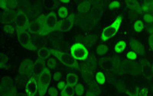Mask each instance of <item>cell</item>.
I'll return each mask as SVG.
<instances>
[{
    "mask_svg": "<svg viewBox=\"0 0 153 96\" xmlns=\"http://www.w3.org/2000/svg\"><path fill=\"white\" fill-rule=\"evenodd\" d=\"M38 91V78L35 75H31L25 86V93L26 96H36Z\"/></svg>",
    "mask_w": 153,
    "mask_h": 96,
    "instance_id": "10",
    "label": "cell"
},
{
    "mask_svg": "<svg viewBox=\"0 0 153 96\" xmlns=\"http://www.w3.org/2000/svg\"><path fill=\"white\" fill-rule=\"evenodd\" d=\"M123 20V15H120L117 16L116 20L112 23L111 25H108L106 28H103L100 34L101 40L106 41V40H110V38L114 37L120 29Z\"/></svg>",
    "mask_w": 153,
    "mask_h": 96,
    "instance_id": "2",
    "label": "cell"
},
{
    "mask_svg": "<svg viewBox=\"0 0 153 96\" xmlns=\"http://www.w3.org/2000/svg\"><path fill=\"white\" fill-rule=\"evenodd\" d=\"M143 20L145 21V22L149 24V25H151L153 24V16L152 15L149 13H146L144 16H143Z\"/></svg>",
    "mask_w": 153,
    "mask_h": 96,
    "instance_id": "36",
    "label": "cell"
},
{
    "mask_svg": "<svg viewBox=\"0 0 153 96\" xmlns=\"http://www.w3.org/2000/svg\"><path fill=\"white\" fill-rule=\"evenodd\" d=\"M142 73H143V76L146 79H151L153 76L152 65L149 62H146L142 66Z\"/></svg>",
    "mask_w": 153,
    "mask_h": 96,
    "instance_id": "16",
    "label": "cell"
},
{
    "mask_svg": "<svg viewBox=\"0 0 153 96\" xmlns=\"http://www.w3.org/2000/svg\"><path fill=\"white\" fill-rule=\"evenodd\" d=\"M128 47V42L125 39H122V40H119L117 43L114 45V51L116 53H122L123 52L126 51V49Z\"/></svg>",
    "mask_w": 153,
    "mask_h": 96,
    "instance_id": "15",
    "label": "cell"
},
{
    "mask_svg": "<svg viewBox=\"0 0 153 96\" xmlns=\"http://www.w3.org/2000/svg\"><path fill=\"white\" fill-rule=\"evenodd\" d=\"M6 3H7L8 7L11 8V9H16L17 8L18 2L16 1H6Z\"/></svg>",
    "mask_w": 153,
    "mask_h": 96,
    "instance_id": "39",
    "label": "cell"
},
{
    "mask_svg": "<svg viewBox=\"0 0 153 96\" xmlns=\"http://www.w3.org/2000/svg\"><path fill=\"white\" fill-rule=\"evenodd\" d=\"M129 45H130L131 50L135 51L137 53V55L143 56V55L145 54L144 47H143V44H142L141 42L132 39L129 42Z\"/></svg>",
    "mask_w": 153,
    "mask_h": 96,
    "instance_id": "14",
    "label": "cell"
},
{
    "mask_svg": "<svg viewBox=\"0 0 153 96\" xmlns=\"http://www.w3.org/2000/svg\"><path fill=\"white\" fill-rule=\"evenodd\" d=\"M48 94L49 96H58L60 95V93L59 91H58V89H57V88L51 86V87L48 88Z\"/></svg>",
    "mask_w": 153,
    "mask_h": 96,
    "instance_id": "34",
    "label": "cell"
},
{
    "mask_svg": "<svg viewBox=\"0 0 153 96\" xmlns=\"http://www.w3.org/2000/svg\"><path fill=\"white\" fill-rule=\"evenodd\" d=\"M52 79L55 82H57H57H61L63 79V73H61V72L55 71L54 73L52 74Z\"/></svg>",
    "mask_w": 153,
    "mask_h": 96,
    "instance_id": "32",
    "label": "cell"
},
{
    "mask_svg": "<svg viewBox=\"0 0 153 96\" xmlns=\"http://www.w3.org/2000/svg\"><path fill=\"white\" fill-rule=\"evenodd\" d=\"M89 92H91V94L94 95L96 96H99L100 94V89L99 87V85H98L97 82H92L91 83V85L89 86Z\"/></svg>",
    "mask_w": 153,
    "mask_h": 96,
    "instance_id": "23",
    "label": "cell"
},
{
    "mask_svg": "<svg viewBox=\"0 0 153 96\" xmlns=\"http://www.w3.org/2000/svg\"><path fill=\"white\" fill-rule=\"evenodd\" d=\"M58 22L59 21L57 20V15H55V13L53 12H49L48 15L46 16L45 24V27H44L41 34L45 35L47 34L51 33L54 31H57Z\"/></svg>",
    "mask_w": 153,
    "mask_h": 96,
    "instance_id": "6",
    "label": "cell"
},
{
    "mask_svg": "<svg viewBox=\"0 0 153 96\" xmlns=\"http://www.w3.org/2000/svg\"><path fill=\"white\" fill-rule=\"evenodd\" d=\"M145 28V25L142 20H137L135 21L133 25L134 31L137 33H141Z\"/></svg>",
    "mask_w": 153,
    "mask_h": 96,
    "instance_id": "25",
    "label": "cell"
},
{
    "mask_svg": "<svg viewBox=\"0 0 153 96\" xmlns=\"http://www.w3.org/2000/svg\"><path fill=\"white\" fill-rule=\"evenodd\" d=\"M9 59L8 57V56H6L5 54L1 53H0V67L2 69L5 68V66H6V63L9 62Z\"/></svg>",
    "mask_w": 153,
    "mask_h": 96,
    "instance_id": "30",
    "label": "cell"
},
{
    "mask_svg": "<svg viewBox=\"0 0 153 96\" xmlns=\"http://www.w3.org/2000/svg\"><path fill=\"white\" fill-rule=\"evenodd\" d=\"M86 96H96V95H94L91 94V93L89 92H87V95H86Z\"/></svg>",
    "mask_w": 153,
    "mask_h": 96,
    "instance_id": "42",
    "label": "cell"
},
{
    "mask_svg": "<svg viewBox=\"0 0 153 96\" xmlns=\"http://www.w3.org/2000/svg\"><path fill=\"white\" fill-rule=\"evenodd\" d=\"M17 39L19 44L25 49L29 51H33L35 49V45L31 41V36L28 31H18Z\"/></svg>",
    "mask_w": 153,
    "mask_h": 96,
    "instance_id": "8",
    "label": "cell"
},
{
    "mask_svg": "<svg viewBox=\"0 0 153 96\" xmlns=\"http://www.w3.org/2000/svg\"><path fill=\"white\" fill-rule=\"evenodd\" d=\"M33 66L34 63L31 59H27L22 61L19 66V72L20 74L23 75H29L30 73L33 74Z\"/></svg>",
    "mask_w": 153,
    "mask_h": 96,
    "instance_id": "12",
    "label": "cell"
},
{
    "mask_svg": "<svg viewBox=\"0 0 153 96\" xmlns=\"http://www.w3.org/2000/svg\"><path fill=\"white\" fill-rule=\"evenodd\" d=\"M95 82L98 85H104L106 82V74L102 71H98L95 74Z\"/></svg>",
    "mask_w": 153,
    "mask_h": 96,
    "instance_id": "20",
    "label": "cell"
},
{
    "mask_svg": "<svg viewBox=\"0 0 153 96\" xmlns=\"http://www.w3.org/2000/svg\"><path fill=\"white\" fill-rule=\"evenodd\" d=\"M46 66L48 69L56 71L59 68V63L57 61V58L50 57L46 60Z\"/></svg>",
    "mask_w": 153,
    "mask_h": 96,
    "instance_id": "19",
    "label": "cell"
},
{
    "mask_svg": "<svg viewBox=\"0 0 153 96\" xmlns=\"http://www.w3.org/2000/svg\"><path fill=\"white\" fill-rule=\"evenodd\" d=\"M38 57L41 59H44V60H47L50 56H51V53L50 52V50L47 49V48H41L38 51Z\"/></svg>",
    "mask_w": 153,
    "mask_h": 96,
    "instance_id": "21",
    "label": "cell"
},
{
    "mask_svg": "<svg viewBox=\"0 0 153 96\" xmlns=\"http://www.w3.org/2000/svg\"><path fill=\"white\" fill-rule=\"evenodd\" d=\"M70 53L76 61H84L88 58L89 51L81 43H75L71 47Z\"/></svg>",
    "mask_w": 153,
    "mask_h": 96,
    "instance_id": "5",
    "label": "cell"
},
{
    "mask_svg": "<svg viewBox=\"0 0 153 96\" xmlns=\"http://www.w3.org/2000/svg\"><path fill=\"white\" fill-rule=\"evenodd\" d=\"M2 31L7 34H12L15 32V28L11 24H2Z\"/></svg>",
    "mask_w": 153,
    "mask_h": 96,
    "instance_id": "29",
    "label": "cell"
},
{
    "mask_svg": "<svg viewBox=\"0 0 153 96\" xmlns=\"http://www.w3.org/2000/svg\"><path fill=\"white\" fill-rule=\"evenodd\" d=\"M75 89L74 86H67L65 89L61 91L60 95L61 96H74Z\"/></svg>",
    "mask_w": 153,
    "mask_h": 96,
    "instance_id": "22",
    "label": "cell"
},
{
    "mask_svg": "<svg viewBox=\"0 0 153 96\" xmlns=\"http://www.w3.org/2000/svg\"><path fill=\"white\" fill-rule=\"evenodd\" d=\"M17 89L15 81L9 76L2 77L1 81V96H16Z\"/></svg>",
    "mask_w": 153,
    "mask_h": 96,
    "instance_id": "4",
    "label": "cell"
},
{
    "mask_svg": "<svg viewBox=\"0 0 153 96\" xmlns=\"http://www.w3.org/2000/svg\"><path fill=\"white\" fill-rule=\"evenodd\" d=\"M149 44L150 48L153 51V34L150 35L149 38Z\"/></svg>",
    "mask_w": 153,
    "mask_h": 96,
    "instance_id": "40",
    "label": "cell"
},
{
    "mask_svg": "<svg viewBox=\"0 0 153 96\" xmlns=\"http://www.w3.org/2000/svg\"><path fill=\"white\" fill-rule=\"evenodd\" d=\"M57 3H59V4H68L71 2V1L70 0H65V1H57V2H56Z\"/></svg>",
    "mask_w": 153,
    "mask_h": 96,
    "instance_id": "41",
    "label": "cell"
},
{
    "mask_svg": "<svg viewBox=\"0 0 153 96\" xmlns=\"http://www.w3.org/2000/svg\"><path fill=\"white\" fill-rule=\"evenodd\" d=\"M16 29L18 31H27L28 29L30 21L26 14L22 11L17 12V15L14 20Z\"/></svg>",
    "mask_w": 153,
    "mask_h": 96,
    "instance_id": "9",
    "label": "cell"
},
{
    "mask_svg": "<svg viewBox=\"0 0 153 96\" xmlns=\"http://www.w3.org/2000/svg\"><path fill=\"white\" fill-rule=\"evenodd\" d=\"M91 7V2L89 1H84V2H80L77 6V11L78 12L81 13V14H86L90 11Z\"/></svg>",
    "mask_w": 153,
    "mask_h": 96,
    "instance_id": "17",
    "label": "cell"
},
{
    "mask_svg": "<svg viewBox=\"0 0 153 96\" xmlns=\"http://www.w3.org/2000/svg\"><path fill=\"white\" fill-rule=\"evenodd\" d=\"M126 56V58L129 59V60H132V61H133V60H136V59H137V58H138L137 53H136L135 51H132V50L127 52Z\"/></svg>",
    "mask_w": 153,
    "mask_h": 96,
    "instance_id": "33",
    "label": "cell"
},
{
    "mask_svg": "<svg viewBox=\"0 0 153 96\" xmlns=\"http://www.w3.org/2000/svg\"><path fill=\"white\" fill-rule=\"evenodd\" d=\"M121 7V3L119 1H112L109 5L110 10H116Z\"/></svg>",
    "mask_w": 153,
    "mask_h": 96,
    "instance_id": "35",
    "label": "cell"
},
{
    "mask_svg": "<svg viewBox=\"0 0 153 96\" xmlns=\"http://www.w3.org/2000/svg\"><path fill=\"white\" fill-rule=\"evenodd\" d=\"M52 79V74L50 69L46 67L45 70L42 72L40 76L38 78V96H45L48 92L49 86Z\"/></svg>",
    "mask_w": 153,
    "mask_h": 96,
    "instance_id": "1",
    "label": "cell"
},
{
    "mask_svg": "<svg viewBox=\"0 0 153 96\" xmlns=\"http://www.w3.org/2000/svg\"><path fill=\"white\" fill-rule=\"evenodd\" d=\"M152 73H153V63H152Z\"/></svg>",
    "mask_w": 153,
    "mask_h": 96,
    "instance_id": "43",
    "label": "cell"
},
{
    "mask_svg": "<svg viewBox=\"0 0 153 96\" xmlns=\"http://www.w3.org/2000/svg\"><path fill=\"white\" fill-rule=\"evenodd\" d=\"M57 15L62 20L65 19V18L69 17V10H68V9L66 6L61 5V7H59L58 10H57Z\"/></svg>",
    "mask_w": 153,
    "mask_h": 96,
    "instance_id": "24",
    "label": "cell"
},
{
    "mask_svg": "<svg viewBox=\"0 0 153 96\" xmlns=\"http://www.w3.org/2000/svg\"><path fill=\"white\" fill-rule=\"evenodd\" d=\"M46 21V16L44 14H42L38 16L36 19L31 21L28 26V32L30 34L35 35L38 34H41L45 27Z\"/></svg>",
    "mask_w": 153,
    "mask_h": 96,
    "instance_id": "7",
    "label": "cell"
},
{
    "mask_svg": "<svg viewBox=\"0 0 153 96\" xmlns=\"http://www.w3.org/2000/svg\"><path fill=\"white\" fill-rule=\"evenodd\" d=\"M46 67H47V66H46L45 60L38 57L34 63L33 74L37 78H38L42 73V72L45 70Z\"/></svg>",
    "mask_w": 153,
    "mask_h": 96,
    "instance_id": "13",
    "label": "cell"
},
{
    "mask_svg": "<svg viewBox=\"0 0 153 96\" xmlns=\"http://www.w3.org/2000/svg\"><path fill=\"white\" fill-rule=\"evenodd\" d=\"M139 88L138 86H129L126 89V94L129 96H139Z\"/></svg>",
    "mask_w": 153,
    "mask_h": 96,
    "instance_id": "26",
    "label": "cell"
},
{
    "mask_svg": "<svg viewBox=\"0 0 153 96\" xmlns=\"http://www.w3.org/2000/svg\"><path fill=\"white\" fill-rule=\"evenodd\" d=\"M149 90L147 87H143L142 89H139V96H149Z\"/></svg>",
    "mask_w": 153,
    "mask_h": 96,
    "instance_id": "37",
    "label": "cell"
},
{
    "mask_svg": "<svg viewBox=\"0 0 153 96\" xmlns=\"http://www.w3.org/2000/svg\"><path fill=\"white\" fill-rule=\"evenodd\" d=\"M56 4H57V2L55 1H53V0H45V1H43L44 7L46 9H54Z\"/></svg>",
    "mask_w": 153,
    "mask_h": 96,
    "instance_id": "31",
    "label": "cell"
},
{
    "mask_svg": "<svg viewBox=\"0 0 153 96\" xmlns=\"http://www.w3.org/2000/svg\"><path fill=\"white\" fill-rule=\"evenodd\" d=\"M75 89V95L76 96H83L84 94V91H85V88L84 86L81 82H78L76 86H74Z\"/></svg>",
    "mask_w": 153,
    "mask_h": 96,
    "instance_id": "28",
    "label": "cell"
},
{
    "mask_svg": "<svg viewBox=\"0 0 153 96\" xmlns=\"http://www.w3.org/2000/svg\"><path fill=\"white\" fill-rule=\"evenodd\" d=\"M68 86V84H67L66 81H63L61 80V82H57V89H59V90H61V91H62L63 89H65L66 86Z\"/></svg>",
    "mask_w": 153,
    "mask_h": 96,
    "instance_id": "38",
    "label": "cell"
},
{
    "mask_svg": "<svg viewBox=\"0 0 153 96\" xmlns=\"http://www.w3.org/2000/svg\"><path fill=\"white\" fill-rule=\"evenodd\" d=\"M109 51V47L106 44H100L97 48V53L99 56H104Z\"/></svg>",
    "mask_w": 153,
    "mask_h": 96,
    "instance_id": "27",
    "label": "cell"
},
{
    "mask_svg": "<svg viewBox=\"0 0 153 96\" xmlns=\"http://www.w3.org/2000/svg\"><path fill=\"white\" fill-rule=\"evenodd\" d=\"M74 14L71 13L69 17L60 21L58 22V25H57V31H59L61 32H68L71 29L72 27L74 25Z\"/></svg>",
    "mask_w": 153,
    "mask_h": 96,
    "instance_id": "11",
    "label": "cell"
},
{
    "mask_svg": "<svg viewBox=\"0 0 153 96\" xmlns=\"http://www.w3.org/2000/svg\"><path fill=\"white\" fill-rule=\"evenodd\" d=\"M78 76L74 73H69L66 75V82L68 86H71L74 87L78 83Z\"/></svg>",
    "mask_w": 153,
    "mask_h": 96,
    "instance_id": "18",
    "label": "cell"
},
{
    "mask_svg": "<svg viewBox=\"0 0 153 96\" xmlns=\"http://www.w3.org/2000/svg\"><path fill=\"white\" fill-rule=\"evenodd\" d=\"M52 56L57 58L62 64L68 67H77L78 63L71 55V53L65 51H57L54 49H49Z\"/></svg>",
    "mask_w": 153,
    "mask_h": 96,
    "instance_id": "3",
    "label": "cell"
}]
</instances>
